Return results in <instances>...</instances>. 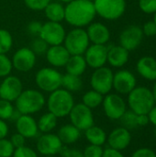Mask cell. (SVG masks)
Segmentation results:
<instances>
[{"label":"cell","mask_w":156,"mask_h":157,"mask_svg":"<svg viewBox=\"0 0 156 157\" xmlns=\"http://www.w3.org/2000/svg\"><path fill=\"white\" fill-rule=\"evenodd\" d=\"M143 32L141 27L131 25L125 28L119 37L120 45L128 50L129 52L137 49L143 39Z\"/></svg>","instance_id":"obj_15"},{"label":"cell","mask_w":156,"mask_h":157,"mask_svg":"<svg viewBox=\"0 0 156 157\" xmlns=\"http://www.w3.org/2000/svg\"><path fill=\"white\" fill-rule=\"evenodd\" d=\"M48 21L62 22L65 17V6L59 1H51L43 10Z\"/></svg>","instance_id":"obj_25"},{"label":"cell","mask_w":156,"mask_h":157,"mask_svg":"<svg viewBox=\"0 0 156 157\" xmlns=\"http://www.w3.org/2000/svg\"><path fill=\"white\" fill-rule=\"evenodd\" d=\"M82 152L84 157H102L104 149L102 148V146L89 144Z\"/></svg>","instance_id":"obj_38"},{"label":"cell","mask_w":156,"mask_h":157,"mask_svg":"<svg viewBox=\"0 0 156 157\" xmlns=\"http://www.w3.org/2000/svg\"><path fill=\"white\" fill-rule=\"evenodd\" d=\"M23 90L21 80L16 75H9L0 84V99L15 102Z\"/></svg>","instance_id":"obj_14"},{"label":"cell","mask_w":156,"mask_h":157,"mask_svg":"<svg viewBox=\"0 0 156 157\" xmlns=\"http://www.w3.org/2000/svg\"><path fill=\"white\" fill-rule=\"evenodd\" d=\"M153 20H154V21L156 23V12L154 14V19H153Z\"/></svg>","instance_id":"obj_52"},{"label":"cell","mask_w":156,"mask_h":157,"mask_svg":"<svg viewBox=\"0 0 156 157\" xmlns=\"http://www.w3.org/2000/svg\"><path fill=\"white\" fill-rule=\"evenodd\" d=\"M143 35L147 37H154L156 36V23L154 20L147 21L142 28Z\"/></svg>","instance_id":"obj_41"},{"label":"cell","mask_w":156,"mask_h":157,"mask_svg":"<svg viewBox=\"0 0 156 157\" xmlns=\"http://www.w3.org/2000/svg\"><path fill=\"white\" fill-rule=\"evenodd\" d=\"M107 142L109 148L122 151L125 150L131 142V132L124 127H119L114 129L107 137Z\"/></svg>","instance_id":"obj_18"},{"label":"cell","mask_w":156,"mask_h":157,"mask_svg":"<svg viewBox=\"0 0 156 157\" xmlns=\"http://www.w3.org/2000/svg\"><path fill=\"white\" fill-rule=\"evenodd\" d=\"M58 1L61 2V3H63V4H68V3L72 2L73 0H58Z\"/></svg>","instance_id":"obj_51"},{"label":"cell","mask_w":156,"mask_h":157,"mask_svg":"<svg viewBox=\"0 0 156 157\" xmlns=\"http://www.w3.org/2000/svg\"><path fill=\"white\" fill-rule=\"evenodd\" d=\"M113 76L114 73L109 67L102 66L95 69L90 77V85L92 89L102 94L103 96L110 93L113 88Z\"/></svg>","instance_id":"obj_8"},{"label":"cell","mask_w":156,"mask_h":157,"mask_svg":"<svg viewBox=\"0 0 156 157\" xmlns=\"http://www.w3.org/2000/svg\"><path fill=\"white\" fill-rule=\"evenodd\" d=\"M137 86L135 75L129 70H120L114 74L113 88L120 95H128Z\"/></svg>","instance_id":"obj_16"},{"label":"cell","mask_w":156,"mask_h":157,"mask_svg":"<svg viewBox=\"0 0 156 157\" xmlns=\"http://www.w3.org/2000/svg\"><path fill=\"white\" fill-rule=\"evenodd\" d=\"M61 87L71 93H75L80 91L83 87V81L81 79V76L74 75L68 73L63 75Z\"/></svg>","instance_id":"obj_29"},{"label":"cell","mask_w":156,"mask_h":157,"mask_svg":"<svg viewBox=\"0 0 156 157\" xmlns=\"http://www.w3.org/2000/svg\"><path fill=\"white\" fill-rule=\"evenodd\" d=\"M58 118L51 112H46L42 114L37 121L39 132L42 133L51 132L57 127Z\"/></svg>","instance_id":"obj_28"},{"label":"cell","mask_w":156,"mask_h":157,"mask_svg":"<svg viewBox=\"0 0 156 157\" xmlns=\"http://www.w3.org/2000/svg\"><path fill=\"white\" fill-rule=\"evenodd\" d=\"M85 137L90 144L103 146L107 142L108 135L101 127L93 125L85 131Z\"/></svg>","instance_id":"obj_27"},{"label":"cell","mask_w":156,"mask_h":157,"mask_svg":"<svg viewBox=\"0 0 156 157\" xmlns=\"http://www.w3.org/2000/svg\"><path fill=\"white\" fill-rule=\"evenodd\" d=\"M11 61L13 69L21 73H27L34 68L37 62V55L29 47H22L14 52Z\"/></svg>","instance_id":"obj_13"},{"label":"cell","mask_w":156,"mask_h":157,"mask_svg":"<svg viewBox=\"0 0 156 157\" xmlns=\"http://www.w3.org/2000/svg\"><path fill=\"white\" fill-rule=\"evenodd\" d=\"M86 33L91 44L106 45L110 40L109 29L101 22H92L86 28Z\"/></svg>","instance_id":"obj_19"},{"label":"cell","mask_w":156,"mask_h":157,"mask_svg":"<svg viewBox=\"0 0 156 157\" xmlns=\"http://www.w3.org/2000/svg\"><path fill=\"white\" fill-rule=\"evenodd\" d=\"M46 60L51 66L53 68L64 67L71 54L68 52L63 44L49 46L46 53Z\"/></svg>","instance_id":"obj_20"},{"label":"cell","mask_w":156,"mask_h":157,"mask_svg":"<svg viewBox=\"0 0 156 157\" xmlns=\"http://www.w3.org/2000/svg\"><path fill=\"white\" fill-rule=\"evenodd\" d=\"M130 52L122 46L113 45L108 47V59L107 63L114 68L123 67L129 61Z\"/></svg>","instance_id":"obj_22"},{"label":"cell","mask_w":156,"mask_h":157,"mask_svg":"<svg viewBox=\"0 0 156 157\" xmlns=\"http://www.w3.org/2000/svg\"><path fill=\"white\" fill-rule=\"evenodd\" d=\"M138 74L144 79L156 81V59L152 56H143L136 63Z\"/></svg>","instance_id":"obj_23"},{"label":"cell","mask_w":156,"mask_h":157,"mask_svg":"<svg viewBox=\"0 0 156 157\" xmlns=\"http://www.w3.org/2000/svg\"><path fill=\"white\" fill-rule=\"evenodd\" d=\"M63 145H70L76 143L81 137V131L72 123L63 125L56 133Z\"/></svg>","instance_id":"obj_24"},{"label":"cell","mask_w":156,"mask_h":157,"mask_svg":"<svg viewBox=\"0 0 156 157\" xmlns=\"http://www.w3.org/2000/svg\"><path fill=\"white\" fill-rule=\"evenodd\" d=\"M137 117H138V115L130 109V110L125 111V113L122 115V117L120 119V121L122 124V127L131 131V130H134L137 127H139L138 122H137Z\"/></svg>","instance_id":"obj_32"},{"label":"cell","mask_w":156,"mask_h":157,"mask_svg":"<svg viewBox=\"0 0 156 157\" xmlns=\"http://www.w3.org/2000/svg\"><path fill=\"white\" fill-rule=\"evenodd\" d=\"M16 112V108L13 106L12 102L0 99V119L6 121H12V118Z\"/></svg>","instance_id":"obj_33"},{"label":"cell","mask_w":156,"mask_h":157,"mask_svg":"<svg viewBox=\"0 0 156 157\" xmlns=\"http://www.w3.org/2000/svg\"><path fill=\"white\" fill-rule=\"evenodd\" d=\"M128 105L137 115H147L155 106L152 90L146 86H136L128 94Z\"/></svg>","instance_id":"obj_4"},{"label":"cell","mask_w":156,"mask_h":157,"mask_svg":"<svg viewBox=\"0 0 156 157\" xmlns=\"http://www.w3.org/2000/svg\"><path fill=\"white\" fill-rule=\"evenodd\" d=\"M84 57L92 69H97L105 66L108 59V47L101 44H90L84 53Z\"/></svg>","instance_id":"obj_17"},{"label":"cell","mask_w":156,"mask_h":157,"mask_svg":"<svg viewBox=\"0 0 156 157\" xmlns=\"http://www.w3.org/2000/svg\"><path fill=\"white\" fill-rule=\"evenodd\" d=\"M103 98L104 96L98 92H97L96 90H89L86 91L82 98V103L84 105H86V107H88L91 109H97L98 108L100 105H102L103 102Z\"/></svg>","instance_id":"obj_30"},{"label":"cell","mask_w":156,"mask_h":157,"mask_svg":"<svg viewBox=\"0 0 156 157\" xmlns=\"http://www.w3.org/2000/svg\"><path fill=\"white\" fill-rule=\"evenodd\" d=\"M147 115H148V118H149L150 122L156 127V106H154L150 110V112Z\"/></svg>","instance_id":"obj_49"},{"label":"cell","mask_w":156,"mask_h":157,"mask_svg":"<svg viewBox=\"0 0 156 157\" xmlns=\"http://www.w3.org/2000/svg\"><path fill=\"white\" fill-rule=\"evenodd\" d=\"M42 157H57V155H48V156H42Z\"/></svg>","instance_id":"obj_53"},{"label":"cell","mask_w":156,"mask_h":157,"mask_svg":"<svg viewBox=\"0 0 156 157\" xmlns=\"http://www.w3.org/2000/svg\"><path fill=\"white\" fill-rule=\"evenodd\" d=\"M51 0H24L26 6L33 11H43Z\"/></svg>","instance_id":"obj_37"},{"label":"cell","mask_w":156,"mask_h":157,"mask_svg":"<svg viewBox=\"0 0 156 157\" xmlns=\"http://www.w3.org/2000/svg\"><path fill=\"white\" fill-rule=\"evenodd\" d=\"M97 15L106 20L120 18L127 7L126 0H94Z\"/></svg>","instance_id":"obj_7"},{"label":"cell","mask_w":156,"mask_h":157,"mask_svg":"<svg viewBox=\"0 0 156 157\" xmlns=\"http://www.w3.org/2000/svg\"><path fill=\"white\" fill-rule=\"evenodd\" d=\"M87 63L84 55H71L64 66L66 73L77 76H81L82 75H84Z\"/></svg>","instance_id":"obj_26"},{"label":"cell","mask_w":156,"mask_h":157,"mask_svg":"<svg viewBox=\"0 0 156 157\" xmlns=\"http://www.w3.org/2000/svg\"><path fill=\"white\" fill-rule=\"evenodd\" d=\"M97 12L93 1L73 0L65 6L64 20L74 28H85L91 24Z\"/></svg>","instance_id":"obj_1"},{"label":"cell","mask_w":156,"mask_h":157,"mask_svg":"<svg viewBox=\"0 0 156 157\" xmlns=\"http://www.w3.org/2000/svg\"><path fill=\"white\" fill-rule=\"evenodd\" d=\"M102 157H124V155H122V153L120 151H118V150L108 147L104 150Z\"/></svg>","instance_id":"obj_46"},{"label":"cell","mask_w":156,"mask_h":157,"mask_svg":"<svg viewBox=\"0 0 156 157\" xmlns=\"http://www.w3.org/2000/svg\"><path fill=\"white\" fill-rule=\"evenodd\" d=\"M90 1H94V0H90Z\"/></svg>","instance_id":"obj_55"},{"label":"cell","mask_w":156,"mask_h":157,"mask_svg":"<svg viewBox=\"0 0 156 157\" xmlns=\"http://www.w3.org/2000/svg\"><path fill=\"white\" fill-rule=\"evenodd\" d=\"M152 92H153L154 98V102H155V104H156V81H155V83H154V87H153Z\"/></svg>","instance_id":"obj_50"},{"label":"cell","mask_w":156,"mask_h":157,"mask_svg":"<svg viewBox=\"0 0 156 157\" xmlns=\"http://www.w3.org/2000/svg\"><path fill=\"white\" fill-rule=\"evenodd\" d=\"M66 30L60 22L47 21L42 23L39 37L41 38L49 46L60 45L63 43Z\"/></svg>","instance_id":"obj_11"},{"label":"cell","mask_w":156,"mask_h":157,"mask_svg":"<svg viewBox=\"0 0 156 157\" xmlns=\"http://www.w3.org/2000/svg\"><path fill=\"white\" fill-rule=\"evenodd\" d=\"M29 48L32 50V52L36 55H45V53L49 48V45L41 38L37 37L31 41Z\"/></svg>","instance_id":"obj_35"},{"label":"cell","mask_w":156,"mask_h":157,"mask_svg":"<svg viewBox=\"0 0 156 157\" xmlns=\"http://www.w3.org/2000/svg\"><path fill=\"white\" fill-rule=\"evenodd\" d=\"M105 115L110 120H120L127 110V105L120 94L108 93L105 95L102 102Z\"/></svg>","instance_id":"obj_10"},{"label":"cell","mask_w":156,"mask_h":157,"mask_svg":"<svg viewBox=\"0 0 156 157\" xmlns=\"http://www.w3.org/2000/svg\"><path fill=\"white\" fill-rule=\"evenodd\" d=\"M74 104L73 93L62 87L50 93L46 99L48 111L55 115L58 119L67 117Z\"/></svg>","instance_id":"obj_2"},{"label":"cell","mask_w":156,"mask_h":157,"mask_svg":"<svg viewBox=\"0 0 156 157\" xmlns=\"http://www.w3.org/2000/svg\"><path fill=\"white\" fill-rule=\"evenodd\" d=\"M68 116L71 123L81 132H85L94 125V115L92 109L82 102L74 104Z\"/></svg>","instance_id":"obj_9"},{"label":"cell","mask_w":156,"mask_h":157,"mask_svg":"<svg viewBox=\"0 0 156 157\" xmlns=\"http://www.w3.org/2000/svg\"><path fill=\"white\" fill-rule=\"evenodd\" d=\"M13 37L6 29H0V54H6L13 47Z\"/></svg>","instance_id":"obj_31"},{"label":"cell","mask_w":156,"mask_h":157,"mask_svg":"<svg viewBox=\"0 0 156 157\" xmlns=\"http://www.w3.org/2000/svg\"><path fill=\"white\" fill-rule=\"evenodd\" d=\"M63 44L71 55H84L91 43L84 28H74L66 32Z\"/></svg>","instance_id":"obj_5"},{"label":"cell","mask_w":156,"mask_h":157,"mask_svg":"<svg viewBox=\"0 0 156 157\" xmlns=\"http://www.w3.org/2000/svg\"><path fill=\"white\" fill-rule=\"evenodd\" d=\"M11 144H13V146L15 147V149L17 148H19V147H22L25 145V143H26V138L23 137L20 133L18 132H16L14 133L11 138L9 139Z\"/></svg>","instance_id":"obj_44"},{"label":"cell","mask_w":156,"mask_h":157,"mask_svg":"<svg viewBox=\"0 0 156 157\" xmlns=\"http://www.w3.org/2000/svg\"><path fill=\"white\" fill-rule=\"evenodd\" d=\"M41 27H42V23H40V21L34 20V21H31V22H29L28 24L27 31H28L29 34H30L32 36L39 37L40 29H41Z\"/></svg>","instance_id":"obj_42"},{"label":"cell","mask_w":156,"mask_h":157,"mask_svg":"<svg viewBox=\"0 0 156 157\" xmlns=\"http://www.w3.org/2000/svg\"><path fill=\"white\" fill-rule=\"evenodd\" d=\"M17 132L20 133L26 139H32L38 136L39 129L37 121L31 115L21 114L15 121Z\"/></svg>","instance_id":"obj_21"},{"label":"cell","mask_w":156,"mask_h":157,"mask_svg":"<svg viewBox=\"0 0 156 157\" xmlns=\"http://www.w3.org/2000/svg\"><path fill=\"white\" fill-rule=\"evenodd\" d=\"M12 157H39L38 153L33 150L30 147H28L26 145L17 148L14 151V154Z\"/></svg>","instance_id":"obj_40"},{"label":"cell","mask_w":156,"mask_h":157,"mask_svg":"<svg viewBox=\"0 0 156 157\" xmlns=\"http://www.w3.org/2000/svg\"><path fill=\"white\" fill-rule=\"evenodd\" d=\"M63 147L64 145L61 142L58 135L52 132L41 134L38 138L36 144L37 152L42 156L60 155Z\"/></svg>","instance_id":"obj_12"},{"label":"cell","mask_w":156,"mask_h":157,"mask_svg":"<svg viewBox=\"0 0 156 157\" xmlns=\"http://www.w3.org/2000/svg\"><path fill=\"white\" fill-rule=\"evenodd\" d=\"M60 155L62 157H84L83 152L78 149H75V148L63 147V149L62 150Z\"/></svg>","instance_id":"obj_43"},{"label":"cell","mask_w":156,"mask_h":157,"mask_svg":"<svg viewBox=\"0 0 156 157\" xmlns=\"http://www.w3.org/2000/svg\"><path fill=\"white\" fill-rule=\"evenodd\" d=\"M137 122H138V126L139 127L146 126L150 122L149 118H148V115H138V117H137Z\"/></svg>","instance_id":"obj_48"},{"label":"cell","mask_w":156,"mask_h":157,"mask_svg":"<svg viewBox=\"0 0 156 157\" xmlns=\"http://www.w3.org/2000/svg\"><path fill=\"white\" fill-rule=\"evenodd\" d=\"M138 5L145 14H154L156 12V0H139Z\"/></svg>","instance_id":"obj_39"},{"label":"cell","mask_w":156,"mask_h":157,"mask_svg":"<svg viewBox=\"0 0 156 157\" xmlns=\"http://www.w3.org/2000/svg\"><path fill=\"white\" fill-rule=\"evenodd\" d=\"M46 105V98L40 90L26 89L15 101L16 109L23 115H32L40 111Z\"/></svg>","instance_id":"obj_3"},{"label":"cell","mask_w":156,"mask_h":157,"mask_svg":"<svg viewBox=\"0 0 156 157\" xmlns=\"http://www.w3.org/2000/svg\"><path fill=\"white\" fill-rule=\"evenodd\" d=\"M63 75L53 67H43L35 75V83L40 91L51 93L62 86Z\"/></svg>","instance_id":"obj_6"},{"label":"cell","mask_w":156,"mask_h":157,"mask_svg":"<svg viewBox=\"0 0 156 157\" xmlns=\"http://www.w3.org/2000/svg\"><path fill=\"white\" fill-rule=\"evenodd\" d=\"M131 157H156V154L150 148H140L132 154Z\"/></svg>","instance_id":"obj_45"},{"label":"cell","mask_w":156,"mask_h":157,"mask_svg":"<svg viewBox=\"0 0 156 157\" xmlns=\"http://www.w3.org/2000/svg\"><path fill=\"white\" fill-rule=\"evenodd\" d=\"M154 136H155V138H156V129H155V131H154Z\"/></svg>","instance_id":"obj_54"},{"label":"cell","mask_w":156,"mask_h":157,"mask_svg":"<svg viewBox=\"0 0 156 157\" xmlns=\"http://www.w3.org/2000/svg\"><path fill=\"white\" fill-rule=\"evenodd\" d=\"M15 147L9 139L4 138L0 140V157H12Z\"/></svg>","instance_id":"obj_36"},{"label":"cell","mask_w":156,"mask_h":157,"mask_svg":"<svg viewBox=\"0 0 156 157\" xmlns=\"http://www.w3.org/2000/svg\"><path fill=\"white\" fill-rule=\"evenodd\" d=\"M13 70L11 59L6 54H0V77L8 76Z\"/></svg>","instance_id":"obj_34"},{"label":"cell","mask_w":156,"mask_h":157,"mask_svg":"<svg viewBox=\"0 0 156 157\" xmlns=\"http://www.w3.org/2000/svg\"><path fill=\"white\" fill-rule=\"evenodd\" d=\"M8 132H9V128H8L6 121L0 119V140L6 138V136L8 135Z\"/></svg>","instance_id":"obj_47"}]
</instances>
